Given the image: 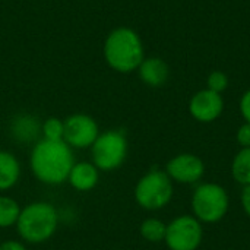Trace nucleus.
Returning a JSON list of instances; mask_svg holds the SVG:
<instances>
[{"mask_svg":"<svg viewBox=\"0 0 250 250\" xmlns=\"http://www.w3.org/2000/svg\"><path fill=\"white\" fill-rule=\"evenodd\" d=\"M233 177L240 185H250V148H243L233 161Z\"/></svg>","mask_w":250,"mask_h":250,"instance_id":"obj_15","label":"nucleus"},{"mask_svg":"<svg viewBox=\"0 0 250 250\" xmlns=\"http://www.w3.org/2000/svg\"><path fill=\"white\" fill-rule=\"evenodd\" d=\"M202 227L190 215H182L167 226L166 243L170 250H196L202 242Z\"/></svg>","mask_w":250,"mask_h":250,"instance_id":"obj_7","label":"nucleus"},{"mask_svg":"<svg viewBox=\"0 0 250 250\" xmlns=\"http://www.w3.org/2000/svg\"><path fill=\"white\" fill-rule=\"evenodd\" d=\"M63 141L69 146L88 148L98 138V126L95 120L86 114H73L63 122Z\"/></svg>","mask_w":250,"mask_h":250,"instance_id":"obj_8","label":"nucleus"},{"mask_svg":"<svg viewBox=\"0 0 250 250\" xmlns=\"http://www.w3.org/2000/svg\"><path fill=\"white\" fill-rule=\"evenodd\" d=\"M192 209L196 220L217 223L229 211V195L220 185L205 183L199 186L192 198Z\"/></svg>","mask_w":250,"mask_h":250,"instance_id":"obj_4","label":"nucleus"},{"mask_svg":"<svg viewBox=\"0 0 250 250\" xmlns=\"http://www.w3.org/2000/svg\"><path fill=\"white\" fill-rule=\"evenodd\" d=\"M242 204H243V208H245L246 214L250 217V185L245 186V189H243V193H242Z\"/></svg>","mask_w":250,"mask_h":250,"instance_id":"obj_22","label":"nucleus"},{"mask_svg":"<svg viewBox=\"0 0 250 250\" xmlns=\"http://www.w3.org/2000/svg\"><path fill=\"white\" fill-rule=\"evenodd\" d=\"M166 233H167V226L157 220V218H149L145 220L141 226V234L145 240L157 243L166 239Z\"/></svg>","mask_w":250,"mask_h":250,"instance_id":"obj_17","label":"nucleus"},{"mask_svg":"<svg viewBox=\"0 0 250 250\" xmlns=\"http://www.w3.org/2000/svg\"><path fill=\"white\" fill-rule=\"evenodd\" d=\"M207 85H208L207 89L221 94L229 88V76L221 70H214L209 73V76L207 79Z\"/></svg>","mask_w":250,"mask_h":250,"instance_id":"obj_19","label":"nucleus"},{"mask_svg":"<svg viewBox=\"0 0 250 250\" xmlns=\"http://www.w3.org/2000/svg\"><path fill=\"white\" fill-rule=\"evenodd\" d=\"M19 214L21 208L16 201L7 196H0V229H6L12 224H16Z\"/></svg>","mask_w":250,"mask_h":250,"instance_id":"obj_16","label":"nucleus"},{"mask_svg":"<svg viewBox=\"0 0 250 250\" xmlns=\"http://www.w3.org/2000/svg\"><path fill=\"white\" fill-rule=\"evenodd\" d=\"M240 111L246 123H250V89H248L240 98Z\"/></svg>","mask_w":250,"mask_h":250,"instance_id":"obj_21","label":"nucleus"},{"mask_svg":"<svg viewBox=\"0 0 250 250\" xmlns=\"http://www.w3.org/2000/svg\"><path fill=\"white\" fill-rule=\"evenodd\" d=\"M138 70H139V78L142 79V82L154 88L164 85L170 75L168 64L160 57L144 59Z\"/></svg>","mask_w":250,"mask_h":250,"instance_id":"obj_11","label":"nucleus"},{"mask_svg":"<svg viewBox=\"0 0 250 250\" xmlns=\"http://www.w3.org/2000/svg\"><path fill=\"white\" fill-rule=\"evenodd\" d=\"M0 250H26L23 248V245L18 243V242H6L3 245H0Z\"/></svg>","mask_w":250,"mask_h":250,"instance_id":"obj_23","label":"nucleus"},{"mask_svg":"<svg viewBox=\"0 0 250 250\" xmlns=\"http://www.w3.org/2000/svg\"><path fill=\"white\" fill-rule=\"evenodd\" d=\"M127 154V141L122 132L108 130L98 135L92 145L94 166L104 171H111L120 167Z\"/></svg>","mask_w":250,"mask_h":250,"instance_id":"obj_6","label":"nucleus"},{"mask_svg":"<svg viewBox=\"0 0 250 250\" xmlns=\"http://www.w3.org/2000/svg\"><path fill=\"white\" fill-rule=\"evenodd\" d=\"M173 196L171 180L167 173L151 171L144 176L135 189L136 202L145 209H160L166 207Z\"/></svg>","mask_w":250,"mask_h":250,"instance_id":"obj_5","label":"nucleus"},{"mask_svg":"<svg viewBox=\"0 0 250 250\" xmlns=\"http://www.w3.org/2000/svg\"><path fill=\"white\" fill-rule=\"evenodd\" d=\"M73 155L64 141H40L31 154V168L38 180L47 185H60L69 179L73 168Z\"/></svg>","mask_w":250,"mask_h":250,"instance_id":"obj_1","label":"nucleus"},{"mask_svg":"<svg viewBox=\"0 0 250 250\" xmlns=\"http://www.w3.org/2000/svg\"><path fill=\"white\" fill-rule=\"evenodd\" d=\"M224 110V100L221 94L209 89L198 91L189 101V111L193 119L202 123L217 120Z\"/></svg>","mask_w":250,"mask_h":250,"instance_id":"obj_9","label":"nucleus"},{"mask_svg":"<svg viewBox=\"0 0 250 250\" xmlns=\"http://www.w3.org/2000/svg\"><path fill=\"white\" fill-rule=\"evenodd\" d=\"M205 171L202 160L193 154H180L168 161L167 174L180 183H195Z\"/></svg>","mask_w":250,"mask_h":250,"instance_id":"obj_10","label":"nucleus"},{"mask_svg":"<svg viewBox=\"0 0 250 250\" xmlns=\"http://www.w3.org/2000/svg\"><path fill=\"white\" fill-rule=\"evenodd\" d=\"M63 122L56 117L47 119L41 126V132L47 141H63Z\"/></svg>","mask_w":250,"mask_h":250,"instance_id":"obj_18","label":"nucleus"},{"mask_svg":"<svg viewBox=\"0 0 250 250\" xmlns=\"http://www.w3.org/2000/svg\"><path fill=\"white\" fill-rule=\"evenodd\" d=\"M59 223L57 211L47 202H35L25 207L18 218V231L29 243H42L48 240Z\"/></svg>","mask_w":250,"mask_h":250,"instance_id":"obj_3","label":"nucleus"},{"mask_svg":"<svg viewBox=\"0 0 250 250\" xmlns=\"http://www.w3.org/2000/svg\"><path fill=\"white\" fill-rule=\"evenodd\" d=\"M104 57L116 72L130 73L136 70L145 59L141 37L132 28L113 29L104 42Z\"/></svg>","mask_w":250,"mask_h":250,"instance_id":"obj_2","label":"nucleus"},{"mask_svg":"<svg viewBox=\"0 0 250 250\" xmlns=\"http://www.w3.org/2000/svg\"><path fill=\"white\" fill-rule=\"evenodd\" d=\"M67 180L70 182V185L76 190H81V192L91 190L97 185V182H98L97 167L94 164H89V163L75 164Z\"/></svg>","mask_w":250,"mask_h":250,"instance_id":"obj_12","label":"nucleus"},{"mask_svg":"<svg viewBox=\"0 0 250 250\" xmlns=\"http://www.w3.org/2000/svg\"><path fill=\"white\" fill-rule=\"evenodd\" d=\"M237 142L243 148H250V123H245L237 130Z\"/></svg>","mask_w":250,"mask_h":250,"instance_id":"obj_20","label":"nucleus"},{"mask_svg":"<svg viewBox=\"0 0 250 250\" xmlns=\"http://www.w3.org/2000/svg\"><path fill=\"white\" fill-rule=\"evenodd\" d=\"M40 130H41V126L37 122V119H34L28 114L18 116L12 122V135L21 142L34 141L38 136Z\"/></svg>","mask_w":250,"mask_h":250,"instance_id":"obj_14","label":"nucleus"},{"mask_svg":"<svg viewBox=\"0 0 250 250\" xmlns=\"http://www.w3.org/2000/svg\"><path fill=\"white\" fill-rule=\"evenodd\" d=\"M21 167L18 160L6 151H0V190L12 188L19 179Z\"/></svg>","mask_w":250,"mask_h":250,"instance_id":"obj_13","label":"nucleus"}]
</instances>
